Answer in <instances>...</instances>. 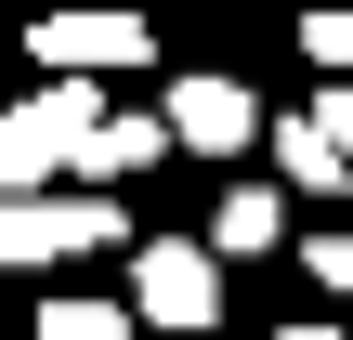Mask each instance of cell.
<instances>
[{"instance_id":"cell-1","label":"cell","mask_w":353,"mask_h":340,"mask_svg":"<svg viewBox=\"0 0 353 340\" xmlns=\"http://www.w3.org/2000/svg\"><path fill=\"white\" fill-rule=\"evenodd\" d=\"M105 118H118V105H105L92 79H39V92L0 118V183H13V197H39L52 170H79V157H92V131H105Z\"/></svg>"},{"instance_id":"cell-2","label":"cell","mask_w":353,"mask_h":340,"mask_svg":"<svg viewBox=\"0 0 353 340\" xmlns=\"http://www.w3.org/2000/svg\"><path fill=\"white\" fill-rule=\"evenodd\" d=\"M131 314L144 328H223V249L210 236H144L131 249Z\"/></svg>"},{"instance_id":"cell-3","label":"cell","mask_w":353,"mask_h":340,"mask_svg":"<svg viewBox=\"0 0 353 340\" xmlns=\"http://www.w3.org/2000/svg\"><path fill=\"white\" fill-rule=\"evenodd\" d=\"M26 52H39V79H105V66H144V13H118V0H65V13L26 26Z\"/></svg>"},{"instance_id":"cell-4","label":"cell","mask_w":353,"mask_h":340,"mask_svg":"<svg viewBox=\"0 0 353 340\" xmlns=\"http://www.w3.org/2000/svg\"><path fill=\"white\" fill-rule=\"evenodd\" d=\"M118 236H131V223H118L92 183H79V197H52V183H39V197H13V210H0V262H65V249H118Z\"/></svg>"},{"instance_id":"cell-5","label":"cell","mask_w":353,"mask_h":340,"mask_svg":"<svg viewBox=\"0 0 353 340\" xmlns=\"http://www.w3.org/2000/svg\"><path fill=\"white\" fill-rule=\"evenodd\" d=\"M170 131H183L196 157H249V144H262V105H249L236 79L196 66V79H170Z\"/></svg>"},{"instance_id":"cell-6","label":"cell","mask_w":353,"mask_h":340,"mask_svg":"<svg viewBox=\"0 0 353 340\" xmlns=\"http://www.w3.org/2000/svg\"><path fill=\"white\" fill-rule=\"evenodd\" d=\"M262 144H275V183H288V197H353V157H341V131H327L314 105H288Z\"/></svg>"},{"instance_id":"cell-7","label":"cell","mask_w":353,"mask_h":340,"mask_svg":"<svg viewBox=\"0 0 353 340\" xmlns=\"http://www.w3.org/2000/svg\"><path fill=\"white\" fill-rule=\"evenodd\" d=\"M170 144H183L170 118H144V105H118V118L92 131V157H79V183H131V170H157Z\"/></svg>"},{"instance_id":"cell-8","label":"cell","mask_w":353,"mask_h":340,"mask_svg":"<svg viewBox=\"0 0 353 340\" xmlns=\"http://www.w3.org/2000/svg\"><path fill=\"white\" fill-rule=\"evenodd\" d=\"M275 236H288V197H275V183H236V197L210 210V249H223V262H262Z\"/></svg>"},{"instance_id":"cell-9","label":"cell","mask_w":353,"mask_h":340,"mask_svg":"<svg viewBox=\"0 0 353 340\" xmlns=\"http://www.w3.org/2000/svg\"><path fill=\"white\" fill-rule=\"evenodd\" d=\"M39 340H144L131 301H39Z\"/></svg>"},{"instance_id":"cell-10","label":"cell","mask_w":353,"mask_h":340,"mask_svg":"<svg viewBox=\"0 0 353 340\" xmlns=\"http://www.w3.org/2000/svg\"><path fill=\"white\" fill-rule=\"evenodd\" d=\"M301 52H314L327 79H353V13H341V0H327V13H301Z\"/></svg>"},{"instance_id":"cell-11","label":"cell","mask_w":353,"mask_h":340,"mask_svg":"<svg viewBox=\"0 0 353 340\" xmlns=\"http://www.w3.org/2000/svg\"><path fill=\"white\" fill-rule=\"evenodd\" d=\"M301 262H314V288H353V236H314Z\"/></svg>"},{"instance_id":"cell-12","label":"cell","mask_w":353,"mask_h":340,"mask_svg":"<svg viewBox=\"0 0 353 340\" xmlns=\"http://www.w3.org/2000/svg\"><path fill=\"white\" fill-rule=\"evenodd\" d=\"M327 131H341V157H353V79H327V105H314Z\"/></svg>"},{"instance_id":"cell-13","label":"cell","mask_w":353,"mask_h":340,"mask_svg":"<svg viewBox=\"0 0 353 340\" xmlns=\"http://www.w3.org/2000/svg\"><path fill=\"white\" fill-rule=\"evenodd\" d=\"M275 340H353V328H327V314H301V328H275Z\"/></svg>"}]
</instances>
